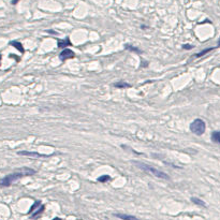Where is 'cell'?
<instances>
[{
	"instance_id": "obj_1",
	"label": "cell",
	"mask_w": 220,
	"mask_h": 220,
	"mask_svg": "<svg viewBox=\"0 0 220 220\" xmlns=\"http://www.w3.org/2000/svg\"><path fill=\"white\" fill-rule=\"evenodd\" d=\"M36 174V171L34 168H18V170H15L13 173L4 176L3 178L0 179V187H9L13 184L14 182L18 181L22 177L25 176H31V175Z\"/></svg>"
},
{
	"instance_id": "obj_2",
	"label": "cell",
	"mask_w": 220,
	"mask_h": 220,
	"mask_svg": "<svg viewBox=\"0 0 220 220\" xmlns=\"http://www.w3.org/2000/svg\"><path fill=\"white\" fill-rule=\"evenodd\" d=\"M135 164H137V168H142V170L145 171V172H148L149 174L154 175V176L158 177V178L170 179V176H168V174H165L164 172H162V171H159V170H157V168H153V167H149V165H147V164H144V163H135Z\"/></svg>"
},
{
	"instance_id": "obj_3",
	"label": "cell",
	"mask_w": 220,
	"mask_h": 220,
	"mask_svg": "<svg viewBox=\"0 0 220 220\" xmlns=\"http://www.w3.org/2000/svg\"><path fill=\"white\" fill-rule=\"evenodd\" d=\"M206 129V123L203 119L196 118L190 123V131L195 135H202Z\"/></svg>"
},
{
	"instance_id": "obj_4",
	"label": "cell",
	"mask_w": 220,
	"mask_h": 220,
	"mask_svg": "<svg viewBox=\"0 0 220 220\" xmlns=\"http://www.w3.org/2000/svg\"><path fill=\"white\" fill-rule=\"evenodd\" d=\"M74 56H75V54H74L73 51H71L70 48H65V50L59 54V59L62 60V61H65V60H67V59H71V58H73Z\"/></svg>"
},
{
	"instance_id": "obj_5",
	"label": "cell",
	"mask_w": 220,
	"mask_h": 220,
	"mask_svg": "<svg viewBox=\"0 0 220 220\" xmlns=\"http://www.w3.org/2000/svg\"><path fill=\"white\" fill-rule=\"evenodd\" d=\"M17 154L20 156L34 157V158H47V157H50V156H46V155H42V154H39V153H31V151H26V150L18 151Z\"/></svg>"
},
{
	"instance_id": "obj_6",
	"label": "cell",
	"mask_w": 220,
	"mask_h": 220,
	"mask_svg": "<svg viewBox=\"0 0 220 220\" xmlns=\"http://www.w3.org/2000/svg\"><path fill=\"white\" fill-rule=\"evenodd\" d=\"M114 216L117 217V218L123 219V220H140L135 216H132V215H127V214H114Z\"/></svg>"
},
{
	"instance_id": "obj_7",
	"label": "cell",
	"mask_w": 220,
	"mask_h": 220,
	"mask_svg": "<svg viewBox=\"0 0 220 220\" xmlns=\"http://www.w3.org/2000/svg\"><path fill=\"white\" fill-rule=\"evenodd\" d=\"M44 209H45V206H44V205H41V206L39 207V209L36 210V212H34V214L30 216V218H31V219H38L39 217L42 215V213L44 212Z\"/></svg>"
},
{
	"instance_id": "obj_8",
	"label": "cell",
	"mask_w": 220,
	"mask_h": 220,
	"mask_svg": "<svg viewBox=\"0 0 220 220\" xmlns=\"http://www.w3.org/2000/svg\"><path fill=\"white\" fill-rule=\"evenodd\" d=\"M70 45H72V43L69 38H65L64 40H58V46H59V47L64 48V47H67V46H70Z\"/></svg>"
},
{
	"instance_id": "obj_9",
	"label": "cell",
	"mask_w": 220,
	"mask_h": 220,
	"mask_svg": "<svg viewBox=\"0 0 220 220\" xmlns=\"http://www.w3.org/2000/svg\"><path fill=\"white\" fill-rule=\"evenodd\" d=\"M216 47H208V48H205V50H203L202 52H200V53H196V54H194L193 55V57H196V58H200V57H202V56H204V55H206V54H208L209 52H212V51H214Z\"/></svg>"
},
{
	"instance_id": "obj_10",
	"label": "cell",
	"mask_w": 220,
	"mask_h": 220,
	"mask_svg": "<svg viewBox=\"0 0 220 220\" xmlns=\"http://www.w3.org/2000/svg\"><path fill=\"white\" fill-rule=\"evenodd\" d=\"M10 45H12V46H14V47H16L18 51H20V53H24V52H25L24 47H23V45H22V43H20V42H17V41H11V42H10Z\"/></svg>"
},
{
	"instance_id": "obj_11",
	"label": "cell",
	"mask_w": 220,
	"mask_h": 220,
	"mask_svg": "<svg viewBox=\"0 0 220 220\" xmlns=\"http://www.w3.org/2000/svg\"><path fill=\"white\" fill-rule=\"evenodd\" d=\"M212 141L217 144H220V131H214L212 133Z\"/></svg>"
},
{
	"instance_id": "obj_12",
	"label": "cell",
	"mask_w": 220,
	"mask_h": 220,
	"mask_svg": "<svg viewBox=\"0 0 220 220\" xmlns=\"http://www.w3.org/2000/svg\"><path fill=\"white\" fill-rule=\"evenodd\" d=\"M114 87L116 88H129L131 87L130 84L125 83V82H118V83H114Z\"/></svg>"
},
{
	"instance_id": "obj_13",
	"label": "cell",
	"mask_w": 220,
	"mask_h": 220,
	"mask_svg": "<svg viewBox=\"0 0 220 220\" xmlns=\"http://www.w3.org/2000/svg\"><path fill=\"white\" fill-rule=\"evenodd\" d=\"M191 201L194 203V204H196V205H200V206H206V204H205V202L204 201H202L201 199H199V198H191Z\"/></svg>"
},
{
	"instance_id": "obj_14",
	"label": "cell",
	"mask_w": 220,
	"mask_h": 220,
	"mask_svg": "<svg viewBox=\"0 0 220 220\" xmlns=\"http://www.w3.org/2000/svg\"><path fill=\"white\" fill-rule=\"evenodd\" d=\"M110 179H112V178L109 176V175H103V176L98 177V182H105L110 181Z\"/></svg>"
},
{
	"instance_id": "obj_15",
	"label": "cell",
	"mask_w": 220,
	"mask_h": 220,
	"mask_svg": "<svg viewBox=\"0 0 220 220\" xmlns=\"http://www.w3.org/2000/svg\"><path fill=\"white\" fill-rule=\"evenodd\" d=\"M40 205H42V204H41V202H40V201H36V202H34V204L32 205L31 208H30V209H29V212H28V214H31V213L34 212V210L36 209V208L38 207V206H40Z\"/></svg>"
},
{
	"instance_id": "obj_16",
	"label": "cell",
	"mask_w": 220,
	"mask_h": 220,
	"mask_svg": "<svg viewBox=\"0 0 220 220\" xmlns=\"http://www.w3.org/2000/svg\"><path fill=\"white\" fill-rule=\"evenodd\" d=\"M126 48H127V50H130L131 52H135V53H139V54L142 53V51H140L139 48H137V47H133L132 45H126Z\"/></svg>"
},
{
	"instance_id": "obj_17",
	"label": "cell",
	"mask_w": 220,
	"mask_h": 220,
	"mask_svg": "<svg viewBox=\"0 0 220 220\" xmlns=\"http://www.w3.org/2000/svg\"><path fill=\"white\" fill-rule=\"evenodd\" d=\"M192 47H193V46L192 45H189V44H184V45H182V48H184V50H191Z\"/></svg>"
},
{
	"instance_id": "obj_18",
	"label": "cell",
	"mask_w": 220,
	"mask_h": 220,
	"mask_svg": "<svg viewBox=\"0 0 220 220\" xmlns=\"http://www.w3.org/2000/svg\"><path fill=\"white\" fill-rule=\"evenodd\" d=\"M18 1H20V0H12V1H11V4H13V6H15V4L17 3Z\"/></svg>"
},
{
	"instance_id": "obj_19",
	"label": "cell",
	"mask_w": 220,
	"mask_h": 220,
	"mask_svg": "<svg viewBox=\"0 0 220 220\" xmlns=\"http://www.w3.org/2000/svg\"><path fill=\"white\" fill-rule=\"evenodd\" d=\"M53 220H61V219H60V218H58V217H56V218H54Z\"/></svg>"
},
{
	"instance_id": "obj_20",
	"label": "cell",
	"mask_w": 220,
	"mask_h": 220,
	"mask_svg": "<svg viewBox=\"0 0 220 220\" xmlns=\"http://www.w3.org/2000/svg\"><path fill=\"white\" fill-rule=\"evenodd\" d=\"M217 47H220V39H219V41H218V46Z\"/></svg>"
}]
</instances>
